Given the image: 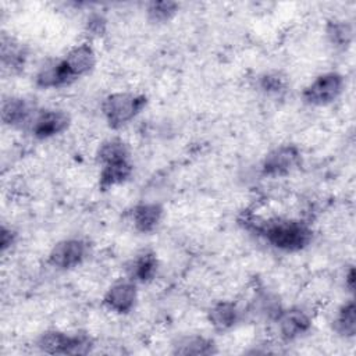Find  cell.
I'll return each mask as SVG.
<instances>
[{"label":"cell","instance_id":"cell-24","mask_svg":"<svg viewBox=\"0 0 356 356\" xmlns=\"http://www.w3.org/2000/svg\"><path fill=\"white\" fill-rule=\"evenodd\" d=\"M15 242V232L11 228H7L6 225L1 227L0 229V249L4 253L8 248L13 246Z\"/></svg>","mask_w":356,"mask_h":356},{"label":"cell","instance_id":"cell-11","mask_svg":"<svg viewBox=\"0 0 356 356\" xmlns=\"http://www.w3.org/2000/svg\"><path fill=\"white\" fill-rule=\"evenodd\" d=\"M36 111L24 97L10 96L1 102V121L10 128L29 127Z\"/></svg>","mask_w":356,"mask_h":356},{"label":"cell","instance_id":"cell-4","mask_svg":"<svg viewBox=\"0 0 356 356\" xmlns=\"http://www.w3.org/2000/svg\"><path fill=\"white\" fill-rule=\"evenodd\" d=\"M95 343L88 334H70L60 330H47L36 339V348L49 355H88Z\"/></svg>","mask_w":356,"mask_h":356},{"label":"cell","instance_id":"cell-22","mask_svg":"<svg viewBox=\"0 0 356 356\" xmlns=\"http://www.w3.org/2000/svg\"><path fill=\"white\" fill-rule=\"evenodd\" d=\"M259 89L270 96H278L286 90V79L281 72L268 71L257 78Z\"/></svg>","mask_w":356,"mask_h":356},{"label":"cell","instance_id":"cell-3","mask_svg":"<svg viewBox=\"0 0 356 356\" xmlns=\"http://www.w3.org/2000/svg\"><path fill=\"white\" fill-rule=\"evenodd\" d=\"M147 97L143 93L113 92L102 102V114L108 128L120 129L134 121L146 107Z\"/></svg>","mask_w":356,"mask_h":356},{"label":"cell","instance_id":"cell-20","mask_svg":"<svg viewBox=\"0 0 356 356\" xmlns=\"http://www.w3.org/2000/svg\"><path fill=\"white\" fill-rule=\"evenodd\" d=\"M325 36L337 50H346L353 42V26L345 19H331L325 25Z\"/></svg>","mask_w":356,"mask_h":356},{"label":"cell","instance_id":"cell-25","mask_svg":"<svg viewBox=\"0 0 356 356\" xmlns=\"http://www.w3.org/2000/svg\"><path fill=\"white\" fill-rule=\"evenodd\" d=\"M345 288L353 293L355 291V268L353 267H349L348 271L345 273Z\"/></svg>","mask_w":356,"mask_h":356},{"label":"cell","instance_id":"cell-23","mask_svg":"<svg viewBox=\"0 0 356 356\" xmlns=\"http://www.w3.org/2000/svg\"><path fill=\"white\" fill-rule=\"evenodd\" d=\"M85 32L90 39H97L106 35L107 32V19L103 14L92 13L85 22Z\"/></svg>","mask_w":356,"mask_h":356},{"label":"cell","instance_id":"cell-19","mask_svg":"<svg viewBox=\"0 0 356 356\" xmlns=\"http://www.w3.org/2000/svg\"><path fill=\"white\" fill-rule=\"evenodd\" d=\"M96 160L100 165L129 160V146L121 138H108L99 145Z\"/></svg>","mask_w":356,"mask_h":356},{"label":"cell","instance_id":"cell-21","mask_svg":"<svg viewBox=\"0 0 356 356\" xmlns=\"http://www.w3.org/2000/svg\"><path fill=\"white\" fill-rule=\"evenodd\" d=\"M179 10V4L171 0L150 1L146 6V17L153 24H165L171 21Z\"/></svg>","mask_w":356,"mask_h":356},{"label":"cell","instance_id":"cell-5","mask_svg":"<svg viewBox=\"0 0 356 356\" xmlns=\"http://www.w3.org/2000/svg\"><path fill=\"white\" fill-rule=\"evenodd\" d=\"M345 89V78L337 71L318 74L302 90V100L313 107L332 104Z\"/></svg>","mask_w":356,"mask_h":356},{"label":"cell","instance_id":"cell-15","mask_svg":"<svg viewBox=\"0 0 356 356\" xmlns=\"http://www.w3.org/2000/svg\"><path fill=\"white\" fill-rule=\"evenodd\" d=\"M0 57L4 70L10 72H19L26 64L28 50L17 39L3 35L0 44Z\"/></svg>","mask_w":356,"mask_h":356},{"label":"cell","instance_id":"cell-9","mask_svg":"<svg viewBox=\"0 0 356 356\" xmlns=\"http://www.w3.org/2000/svg\"><path fill=\"white\" fill-rule=\"evenodd\" d=\"M138 302V286L129 278L113 282L103 296V305L113 313L128 314Z\"/></svg>","mask_w":356,"mask_h":356},{"label":"cell","instance_id":"cell-12","mask_svg":"<svg viewBox=\"0 0 356 356\" xmlns=\"http://www.w3.org/2000/svg\"><path fill=\"white\" fill-rule=\"evenodd\" d=\"M207 320L217 332H225L239 323L241 309L232 300H218L207 310Z\"/></svg>","mask_w":356,"mask_h":356},{"label":"cell","instance_id":"cell-1","mask_svg":"<svg viewBox=\"0 0 356 356\" xmlns=\"http://www.w3.org/2000/svg\"><path fill=\"white\" fill-rule=\"evenodd\" d=\"M96 51L89 42L72 46L61 58L42 65L35 75V85L40 89H60L86 76L96 65Z\"/></svg>","mask_w":356,"mask_h":356},{"label":"cell","instance_id":"cell-2","mask_svg":"<svg viewBox=\"0 0 356 356\" xmlns=\"http://www.w3.org/2000/svg\"><path fill=\"white\" fill-rule=\"evenodd\" d=\"M246 227L253 229L270 246L277 250L295 253L306 249L313 241V229L309 222L298 218H246Z\"/></svg>","mask_w":356,"mask_h":356},{"label":"cell","instance_id":"cell-17","mask_svg":"<svg viewBox=\"0 0 356 356\" xmlns=\"http://www.w3.org/2000/svg\"><path fill=\"white\" fill-rule=\"evenodd\" d=\"M134 172V165L131 160H122L117 163L104 164L100 167L99 172V188L107 191L113 186L127 182Z\"/></svg>","mask_w":356,"mask_h":356},{"label":"cell","instance_id":"cell-8","mask_svg":"<svg viewBox=\"0 0 356 356\" xmlns=\"http://www.w3.org/2000/svg\"><path fill=\"white\" fill-rule=\"evenodd\" d=\"M71 125V117L61 108H44L36 111L29 124V132L39 140L50 139L64 134Z\"/></svg>","mask_w":356,"mask_h":356},{"label":"cell","instance_id":"cell-10","mask_svg":"<svg viewBox=\"0 0 356 356\" xmlns=\"http://www.w3.org/2000/svg\"><path fill=\"white\" fill-rule=\"evenodd\" d=\"M280 337L289 342L307 334L312 328V317L300 307L282 309L275 318Z\"/></svg>","mask_w":356,"mask_h":356},{"label":"cell","instance_id":"cell-18","mask_svg":"<svg viewBox=\"0 0 356 356\" xmlns=\"http://www.w3.org/2000/svg\"><path fill=\"white\" fill-rule=\"evenodd\" d=\"M332 328L342 338H353L356 335V305L353 298L338 307Z\"/></svg>","mask_w":356,"mask_h":356},{"label":"cell","instance_id":"cell-14","mask_svg":"<svg viewBox=\"0 0 356 356\" xmlns=\"http://www.w3.org/2000/svg\"><path fill=\"white\" fill-rule=\"evenodd\" d=\"M159 270V260L154 252L143 250L138 253L128 267V278L136 284L152 282Z\"/></svg>","mask_w":356,"mask_h":356},{"label":"cell","instance_id":"cell-6","mask_svg":"<svg viewBox=\"0 0 356 356\" xmlns=\"http://www.w3.org/2000/svg\"><path fill=\"white\" fill-rule=\"evenodd\" d=\"M89 256V245L81 238L58 241L49 252L47 263L56 270H72L81 266Z\"/></svg>","mask_w":356,"mask_h":356},{"label":"cell","instance_id":"cell-16","mask_svg":"<svg viewBox=\"0 0 356 356\" xmlns=\"http://www.w3.org/2000/svg\"><path fill=\"white\" fill-rule=\"evenodd\" d=\"M174 355H196V356H209L217 352V346L211 338L204 335L191 334L182 335L172 342Z\"/></svg>","mask_w":356,"mask_h":356},{"label":"cell","instance_id":"cell-7","mask_svg":"<svg viewBox=\"0 0 356 356\" xmlns=\"http://www.w3.org/2000/svg\"><path fill=\"white\" fill-rule=\"evenodd\" d=\"M302 160L298 146L286 143L271 149L261 161V174L270 178H281L295 171Z\"/></svg>","mask_w":356,"mask_h":356},{"label":"cell","instance_id":"cell-13","mask_svg":"<svg viewBox=\"0 0 356 356\" xmlns=\"http://www.w3.org/2000/svg\"><path fill=\"white\" fill-rule=\"evenodd\" d=\"M164 216V209L159 203H139L131 211L134 228L140 234H152L157 229Z\"/></svg>","mask_w":356,"mask_h":356}]
</instances>
